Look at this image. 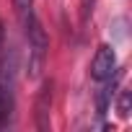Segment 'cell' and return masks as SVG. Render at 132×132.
<instances>
[{
	"instance_id": "1",
	"label": "cell",
	"mask_w": 132,
	"mask_h": 132,
	"mask_svg": "<svg viewBox=\"0 0 132 132\" xmlns=\"http://www.w3.org/2000/svg\"><path fill=\"white\" fill-rule=\"evenodd\" d=\"M23 29H26V39H29V75H39V70L47 62V49H49V39L44 34L42 21L34 16V11L23 18Z\"/></svg>"
},
{
	"instance_id": "2",
	"label": "cell",
	"mask_w": 132,
	"mask_h": 132,
	"mask_svg": "<svg viewBox=\"0 0 132 132\" xmlns=\"http://www.w3.org/2000/svg\"><path fill=\"white\" fill-rule=\"evenodd\" d=\"M114 75H117V52L109 44H101L91 60V78L96 83H104Z\"/></svg>"
},
{
	"instance_id": "3",
	"label": "cell",
	"mask_w": 132,
	"mask_h": 132,
	"mask_svg": "<svg viewBox=\"0 0 132 132\" xmlns=\"http://www.w3.org/2000/svg\"><path fill=\"white\" fill-rule=\"evenodd\" d=\"M52 88L54 83L52 80H44V86L39 88L36 93V104H34V111H36V127L42 132L49 129V114H52Z\"/></svg>"
},
{
	"instance_id": "4",
	"label": "cell",
	"mask_w": 132,
	"mask_h": 132,
	"mask_svg": "<svg viewBox=\"0 0 132 132\" xmlns=\"http://www.w3.org/2000/svg\"><path fill=\"white\" fill-rule=\"evenodd\" d=\"M114 78H117V75H114ZM114 78L104 80L101 91L96 93V109H98V117H104V114L109 111V104H111V98H114V88H117V80H114Z\"/></svg>"
},
{
	"instance_id": "5",
	"label": "cell",
	"mask_w": 132,
	"mask_h": 132,
	"mask_svg": "<svg viewBox=\"0 0 132 132\" xmlns=\"http://www.w3.org/2000/svg\"><path fill=\"white\" fill-rule=\"evenodd\" d=\"M11 114H13V96L5 83H0V127L11 122Z\"/></svg>"
},
{
	"instance_id": "6",
	"label": "cell",
	"mask_w": 132,
	"mask_h": 132,
	"mask_svg": "<svg viewBox=\"0 0 132 132\" xmlns=\"http://www.w3.org/2000/svg\"><path fill=\"white\" fill-rule=\"evenodd\" d=\"M129 104H132V93L129 91H122L119 93V117H129Z\"/></svg>"
},
{
	"instance_id": "7",
	"label": "cell",
	"mask_w": 132,
	"mask_h": 132,
	"mask_svg": "<svg viewBox=\"0 0 132 132\" xmlns=\"http://www.w3.org/2000/svg\"><path fill=\"white\" fill-rule=\"evenodd\" d=\"M13 5H16V11H18V16H21V21L34 11V0H13Z\"/></svg>"
},
{
	"instance_id": "8",
	"label": "cell",
	"mask_w": 132,
	"mask_h": 132,
	"mask_svg": "<svg viewBox=\"0 0 132 132\" xmlns=\"http://www.w3.org/2000/svg\"><path fill=\"white\" fill-rule=\"evenodd\" d=\"M96 3H98V0H80V18H83V21H88V18L93 16Z\"/></svg>"
}]
</instances>
